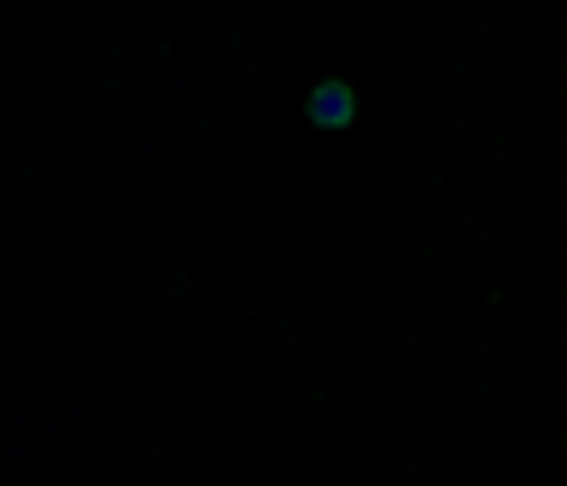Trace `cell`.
<instances>
[{
	"label": "cell",
	"mask_w": 567,
	"mask_h": 486,
	"mask_svg": "<svg viewBox=\"0 0 567 486\" xmlns=\"http://www.w3.org/2000/svg\"><path fill=\"white\" fill-rule=\"evenodd\" d=\"M304 112H311L316 129H346L351 112H357V100H351L346 82H316V89H311V106H304Z\"/></svg>",
	"instance_id": "1"
}]
</instances>
